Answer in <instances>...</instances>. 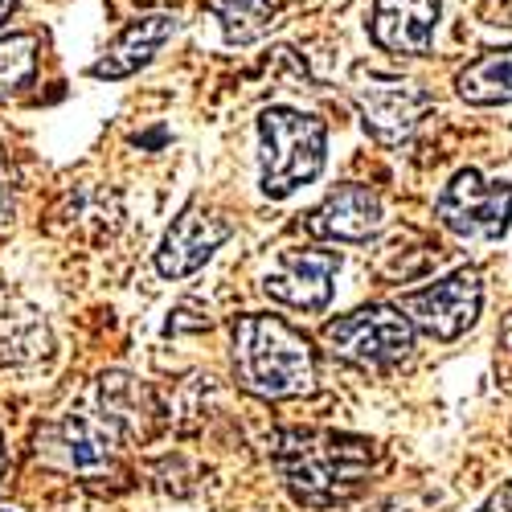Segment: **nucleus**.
<instances>
[{"label": "nucleus", "instance_id": "obj_15", "mask_svg": "<svg viewBox=\"0 0 512 512\" xmlns=\"http://www.w3.org/2000/svg\"><path fill=\"white\" fill-rule=\"evenodd\" d=\"M455 91L472 107H504L512 103V46L488 50L455 74Z\"/></svg>", "mask_w": 512, "mask_h": 512}, {"label": "nucleus", "instance_id": "obj_24", "mask_svg": "<svg viewBox=\"0 0 512 512\" xmlns=\"http://www.w3.org/2000/svg\"><path fill=\"white\" fill-rule=\"evenodd\" d=\"M0 476H5V435H0Z\"/></svg>", "mask_w": 512, "mask_h": 512}, {"label": "nucleus", "instance_id": "obj_6", "mask_svg": "<svg viewBox=\"0 0 512 512\" xmlns=\"http://www.w3.org/2000/svg\"><path fill=\"white\" fill-rule=\"evenodd\" d=\"M414 328L431 332L435 340H459L467 328L480 320L484 308V279L472 267H459L439 283H426L418 291H406L398 304Z\"/></svg>", "mask_w": 512, "mask_h": 512}, {"label": "nucleus", "instance_id": "obj_23", "mask_svg": "<svg viewBox=\"0 0 512 512\" xmlns=\"http://www.w3.org/2000/svg\"><path fill=\"white\" fill-rule=\"evenodd\" d=\"M377 512H410V508H406V504H398V500H394V504H381V508H377Z\"/></svg>", "mask_w": 512, "mask_h": 512}, {"label": "nucleus", "instance_id": "obj_4", "mask_svg": "<svg viewBox=\"0 0 512 512\" xmlns=\"http://www.w3.org/2000/svg\"><path fill=\"white\" fill-rule=\"evenodd\" d=\"M418 328L402 308L369 304L324 324V345L357 369H394L410 361Z\"/></svg>", "mask_w": 512, "mask_h": 512}, {"label": "nucleus", "instance_id": "obj_16", "mask_svg": "<svg viewBox=\"0 0 512 512\" xmlns=\"http://www.w3.org/2000/svg\"><path fill=\"white\" fill-rule=\"evenodd\" d=\"M205 9L218 17L230 46H254V41H263L279 25V13H283L279 0H205Z\"/></svg>", "mask_w": 512, "mask_h": 512}, {"label": "nucleus", "instance_id": "obj_11", "mask_svg": "<svg viewBox=\"0 0 512 512\" xmlns=\"http://www.w3.org/2000/svg\"><path fill=\"white\" fill-rule=\"evenodd\" d=\"M381 222H386V209H381V197L369 185H336L308 218V234L324 238V242H369Z\"/></svg>", "mask_w": 512, "mask_h": 512}, {"label": "nucleus", "instance_id": "obj_9", "mask_svg": "<svg viewBox=\"0 0 512 512\" xmlns=\"http://www.w3.org/2000/svg\"><path fill=\"white\" fill-rule=\"evenodd\" d=\"M230 222L209 213L201 205H185L173 226L164 230L160 246H156V275L160 279H185V275H197L213 254L222 250V242L230 238Z\"/></svg>", "mask_w": 512, "mask_h": 512}, {"label": "nucleus", "instance_id": "obj_12", "mask_svg": "<svg viewBox=\"0 0 512 512\" xmlns=\"http://www.w3.org/2000/svg\"><path fill=\"white\" fill-rule=\"evenodd\" d=\"M443 0H373V41L390 54L426 58L435 46Z\"/></svg>", "mask_w": 512, "mask_h": 512}, {"label": "nucleus", "instance_id": "obj_3", "mask_svg": "<svg viewBox=\"0 0 512 512\" xmlns=\"http://www.w3.org/2000/svg\"><path fill=\"white\" fill-rule=\"evenodd\" d=\"M259 185L271 201L291 197L300 185L316 181L328 152V127L324 119L295 111V107H267L259 115Z\"/></svg>", "mask_w": 512, "mask_h": 512}, {"label": "nucleus", "instance_id": "obj_13", "mask_svg": "<svg viewBox=\"0 0 512 512\" xmlns=\"http://www.w3.org/2000/svg\"><path fill=\"white\" fill-rule=\"evenodd\" d=\"M181 33V17L177 13H148V17H136L127 25L111 46L107 54L91 66L95 78H107V82H119V78H132L136 70H144L168 41Z\"/></svg>", "mask_w": 512, "mask_h": 512}, {"label": "nucleus", "instance_id": "obj_2", "mask_svg": "<svg viewBox=\"0 0 512 512\" xmlns=\"http://www.w3.org/2000/svg\"><path fill=\"white\" fill-rule=\"evenodd\" d=\"M234 377L254 398H300L316 386V353L287 320L250 312L234 320Z\"/></svg>", "mask_w": 512, "mask_h": 512}, {"label": "nucleus", "instance_id": "obj_18", "mask_svg": "<svg viewBox=\"0 0 512 512\" xmlns=\"http://www.w3.org/2000/svg\"><path fill=\"white\" fill-rule=\"evenodd\" d=\"M41 58V41L33 33H0V99L25 91Z\"/></svg>", "mask_w": 512, "mask_h": 512}, {"label": "nucleus", "instance_id": "obj_22", "mask_svg": "<svg viewBox=\"0 0 512 512\" xmlns=\"http://www.w3.org/2000/svg\"><path fill=\"white\" fill-rule=\"evenodd\" d=\"M500 340H504V345L512 349V312H508V320H504V328H500Z\"/></svg>", "mask_w": 512, "mask_h": 512}, {"label": "nucleus", "instance_id": "obj_19", "mask_svg": "<svg viewBox=\"0 0 512 512\" xmlns=\"http://www.w3.org/2000/svg\"><path fill=\"white\" fill-rule=\"evenodd\" d=\"M13 222H17V173L5 144H0V234L13 230Z\"/></svg>", "mask_w": 512, "mask_h": 512}, {"label": "nucleus", "instance_id": "obj_25", "mask_svg": "<svg viewBox=\"0 0 512 512\" xmlns=\"http://www.w3.org/2000/svg\"><path fill=\"white\" fill-rule=\"evenodd\" d=\"M0 512H17V508H5V504H0Z\"/></svg>", "mask_w": 512, "mask_h": 512}, {"label": "nucleus", "instance_id": "obj_21", "mask_svg": "<svg viewBox=\"0 0 512 512\" xmlns=\"http://www.w3.org/2000/svg\"><path fill=\"white\" fill-rule=\"evenodd\" d=\"M17 5H21V0H0V29L17 17Z\"/></svg>", "mask_w": 512, "mask_h": 512}, {"label": "nucleus", "instance_id": "obj_17", "mask_svg": "<svg viewBox=\"0 0 512 512\" xmlns=\"http://www.w3.org/2000/svg\"><path fill=\"white\" fill-rule=\"evenodd\" d=\"M50 336L33 312H5L0 316V365H29L37 357H46Z\"/></svg>", "mask_w": 512, "mask_h": 512}, {"label": "nucleus", "instance_id": "obj_1", "mask_svg": "<svg viewBox=\"0 0 512 512\" xmlns=\"http://www.w3.org/2000/svg\"><path fill=\"white\" fill-rule=\"evenodd\" d=\"M271 459L304 508H336L365 488L377 447L340 431H279L271 439Z\"/></svg>", "mask_w": 512, "mask_h": 512}, {"label": "nucleus", "instance_id": "obj_20", "mask_svg": "<svg viewBox=\"0 0 512 512\" xmlns=\"http://www.w3.org/2000/svg\"><path fill=\"white\" fill-rule=\"evenodd\" d=\"M480 512H512V496H508V492H496Z\"/></svg>", "mask_w": 512, "mask_h": 512}, {"label": "nucleus", "instance_id": "obj_5", "mask_svg": "<svg viewBox=\"0 0 512 512\" xmlns=\"http://www.w3.org/2000/svg\"><path fill=\"white\" fill-rule=\"evenodd\" d=\"M439 222L463 242H496L512 222V185L484 181L476 168H463L435 201Z\"/></svg>", "mask_w": 512, "mask_h": 512}, {"label": "nucleus", "instance_id": "obj_14", "mask_svg": "<svg viewBox=\"0 0 512 512\" xmlns=\"http://www.w3.org/2000/svg\"><path fill=\"white\" fill-rule=\"evenodd\" d=\"M119 439H144L148 426L156 418V402L152 390L140 386L136 377L127 373H107L99 381V410H95Z\"/></svg>", "mask_w": 512, "mask_h": 512}, {"label": "nucleus", "instance_id": "obj_10", "mask_svg": "<svg viewBox=\"0 0 512 512\" xmlns=\"http://www.w3.org/2000/svg\"><path fill=\"white\" fill-rule=\"evenodd\" d=\"M119 435L99 418V414H62L58 422L41 426L37 435V455L62 467V472H78V476H91L99 467L111 463Z\"/></svg>", "mask_w": 512, "mask_h": 512}, {"label": "nucleus", "instance_id": "obj_8", "mask_svg": "<svg viewBox=\"0 0 512 512\" xmlns=\"http://www.w3.org/2000/svg\"><path fill=\"white\" fill-rule=\"evenodd\" d=\"M340 271V254L336 250H316V246H287L279 250L267 275L263 291L283 308L295 312H324L332 304V283Z\"/></svg>", "mask_w": 512, "mask_h": 512}, {"label": "nucleus", "instance_id": "obj_7", "mask_svg": "<svg viewBox=\"0 0 512 512\" xmlns=\"http://www.w3.org/2000/svg\"><path fill=\"white\" fill-rule=\"evenodd\" d=\"M353 103L361 111V123L365 132L386 144V148H402L418 123L426 119V111L435 107V99L426 95L418 82L410 78H381V74H369L353 87Z\"/></svg>", "mask_w": 512, "mask_h": 512}]
</instances>
